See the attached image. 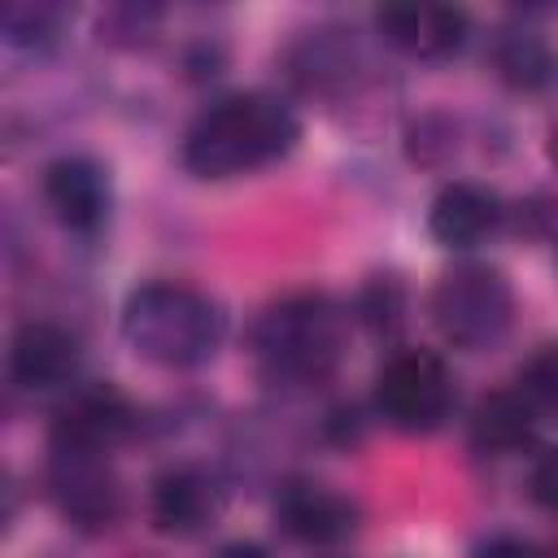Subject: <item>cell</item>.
<instances>
[{
  "instance_id": "obj_16",
  "label": "cell",
  "mask_w": 558,
  "mask_h": 558,
  "mask_svg": "<svg viewBox=\"0 0 558 558\" xmlns=\"http://www.w3.org/2000/svg\"><path fill=\"white\" fill-rule=\"evenodd\" d=\"M61 26H65L61 4L17 0V4H4V13H0V31L13 48H48V44H57Z\"/></svg>"
},
{
  "instance_id": "obj_17",
  "label": "cell",
  "mask_w": 558,
  "mask_h": 558,
  "mask_svg": "<svg viewBox=\"0 0 558 558\" xmlns=\"http://www.w3.org/2000/svg\"><path fill=\"white\" fill-rule=\"evenodd\" d=\"M519 392L536 414L558 418V344H541L523 371H519Z\"/></svg>"
},
{
  "instance_id": "obj_3",
  "label": "cell",
  "mask_w": 558,
  "mask_h": 558,
  "mask_svg": "<svg viewBox=\"0 0 558 558\" xmlns=\"http://www.w3.org/2000/svg\"><path fill=\"white\" fill-rule=\"evenodd\" d=\"M344 310L323 292H292L275 301L253 327V353L279 384H318L344 357Z\"/></svg>"
},
{
  "instance_id": "obj_10",
  "label": "cell",
  "mask_w": 558,
  "mask_h": 558,
  "mask_svg": "<svg viewBox=\"0 0 558 558\" xmlns=\"http://www.w3.org/2000/svg\"><path fill=\"white\" fill-rule=\"evenodd\" d=\"M375 26L397 52L418 61H440L462 48L471 22L453 4H384L375 13Z\"/></svg>"
},
{
  "instance_id": "obj_2",
  "label": "cell",
  "mask_w": 558,
  "mask_h": 558,
  "mask_svg": "<svg viewBox=\"0 0 558 558\" xmlns=\"http://www.w3.org/2000/svg\"><path fill=\"white\" fill-rule=\"evenodd\" d=\"M122 336L144 362L183 371V366H201L218 353V344L227 336V314L209 292H201L192 283L157 279L126 296Z\"/></svg>"
},
{
  "instance_id": "obj_5",
  "label": "cell",
  "mask_w": 558,
  "mask_h": 558,
  "mask_svg": "<svg viewBox=\"0 0 558 558\" xmlns=\"http://www.w3.org/2000/svg\"><path fill=\"white\" fill-rule=\"evenodd\" d=\"M375 410L388 427L427 436L453 414V375L432 349H397L375 375Z\"/></svg>"
},
{
  "instance_id": "obj_12",
  "label": "cell",
  "mask_w": 558,
  "mask_h": 558,
  "mask_svg": "<svg viewBox=\"0 0 558 558\" xmlns=\"http://www.w3.org/2000/svg\"><path fill=\"white\" fill-rule=\"evenodd\" d=\"M78 362H83L78 336L48 318L22 323L9 340V371L22 388H57V384L74 379Z\"/></svg>"
},
{
  "instance_id": "obj_8",
  "label": "cell",
  "mask_w": 558,
  "mask_h": 558,
  "mask_svg": "<svg viewBox=\"0 0 558 558\" xmlns=\"http://www.w3.org/2000/svg\"><path fill=\"white\" fill-rule=\"evenodd\" d=\"M44 201L61 227L92 235L105 227L109 205H113L109 174L92 157H57L44 166Z\"/></svg>"
},
{
  "instance_id": "obj_22",
  "label": "cell",
  "mask_w": 558,
  "mask_h": 558,
  "mask_svg": "<svg viewBox=\"0 0 558 558\" xmlns=\"http://www.w3.org/2000/svg\"><path fill=\"white\" fill-rule=\"evenodd\" d=\"M549 558H558V549H554V554H549Z\"/></svg>"
},
{
  "instance_id": "obj_4",
  "label": "cell",
  "mask_w": 558,
  "mask_h": 558,
  "mask_svg": "<svg viewBox=\"0 0 558 558\" xmlns=\"http://www.w3.org/2000/svg\"><path fill=\"white\" fill-rule=\"evenodd\" d=\"M514 318V292L497 266L462 262L432 288V323L453 349H493Z\"/></svg>"
},
{
  "instance_id": "obj_1",
  "label": "cell",
  "mask_w": 558,
  "mask_h": 558,
  "mask_svg": "<svg viewBox=\"0 0 558 558\" xmlns=\"http://www.w3.org/2000/svg\"><path fill=\"white\" fill-rule=\"evenodd\" d=\"M301 122L288 100L270 92H240L209 105L183 135V166L196 179H235L288 157Z\"/></svg>"
},
{
  "instance_id": "obj_13",
  "label": "cell",
  "mask_w": 558,
  "mask_h": 558,
  "mask_svg": "<svg viewBox=\"0 0 558 558\" xmlns=\"http://www.w3.org/2000/svg\"><path fill=\"white\" fill-rule=\"evenodd\" d=\"M501 222V201L480 183H445L427 209V227L445 248H471L488 240Z\"/></svg>"
},
{
  "instance_id": "obj_15",
  "label": "cell",
  "mask_w": 558,
  "mask_h": 558,
  "mask_svg": "<svg viewBox=\"0 0 558 558\" xmlns=\"http://www.w3.org/2000/svg\"><path fill=\"white\" fill-rule=\"evenodd\" d=\"M497 74L514 87V92H545L549 83H558V48L541 35V31H506L497 39Z\"/></svg>"
},
{
  "instance_id": "obj_6",
  "label": "cell",
  "mask_w": 558,
  "mask_h": 558,
  "mask_svg": "<svg viewBox=\"0 0 558 558\" xmlns=\"http://www.w3.org/2000/svg\"><path fill=\"white\" fill-rule=\"evenodd\" d=\"M48 497L57 501L61 519L74 523L78 532H109L122 519V488L105 453L52 449Z\"/></svg>"
},
{
  "instance_id": "obj_7",
  "label": "cell",
  "mask_w": 558,
  "mask_h": 558,
  "mask_svg": "<svg viewBox=\"0 0 558 558\" xmlns=\"http://www.w3.org/2000/svg\"><path fill=\"white\" fill-rule=\"evenodd\" d=\"M135 423V410L122 388L113 384H78L52 418V449H78V453H109Z\"/></svg>"
},
{
  "instance_id": "obj_20",
  "label": "cell",
  "mask_w": 558,
  "mask_h": 558,
  "mask_svg": "<svg viewBox=\"0 0 558 558\" xmlns=\"http://www.w3.org/2000/svg\"><path fill=\"white\" fill-rule=\"evenodd\" d=\"M475 558H545L536 545L519 541V536H493L488 545L475 549Z\"/></svg>"
},
{
  "instance_id": "obj_11",
  "label": "cell",
  "mask_w": 558,
  "mask_h": 558,
  "mask_svg": "<svg viewBox=\"0 0 558 558\" xmlns=\"http://www.w3.org/2000/svg\"><path fill=\"white\" fill-rule=\"evenodd\" d=\"M148 514L166 536H196L222 514V488L201 466H170L153 480Z\"/></svg>"
},
{
  "instance_id": "obj_21",
  "label": "cell",
  "mask_w": 558,
  "mask_h": 558,
  "mask_svg": "<svg viewBox=\"0 0 558 558\" xmlns=\"http://www.w3.org/2000/svg\"><path fill=\"white\" fill-rule=\"evenodd\" d=\"M214 558H270L262 545H253V541H231V545H222Z\"/></svg>"
},
{
  "instance_id": "obj_19",
  "label": "cell",
  "mask_w": 558,
  "mask_h": 558,
  "mask_svg": "<svg viewBox=\"0 0 558 558\" xmlns=\"http://www.w3.org/2000/svg\"><path fill=\"white\" fill-rule=\"evenodd\" d=\"M527 497H532L541 510L558 514V445L536 453V462H532V471H527Z\"/></svg>"
},
{
  "instance_id": "obj_14",
  "label": "cell",
  "mask_w": 558,
  "mask_h": 558,
  "mask_svg": "<svg viewBox=\"0 0 558 558\" xmlns=\"http://www.w3.org/2000/svg\"><path fill=\"white\" fill-rule=\"evenodd\" d=\"M536 432V410L523 401L519 388H497V392H484L471 410V423H466V436L475 445V453H488V458H506V453H519Z\"/></svg>"
},
{
  "instance_id": "obj_18",
  "label": "cell",
  "mask_w": 558,
  "mask_h": 558,
  "mask_svg": "<svg viewBox=\"0 0 558 558\" xmlns=\"http://www.w3.org/2000/svg\"><path fill=\"white\" fill-rule=\"evenodd\" d=\"M357 314H362L375 331H392V327L401 323V314H405V292H401V283H397L392 275H375V279L362 288V296H357Z\"/></svg>"
},
{
  "instance_id": "obj_9",
  "label": "cell",
  "mask_w": 558,
  "mask_h": 558,
  "mask_svg": "<svg viewBox=\"0 0 558 558\" xmlns=\"http://www.w3.org/2000/svg\"><path fill=\"white\" fill-rule=\"evenodd\" d=\"M275 519L301 545H340L357 527V506L327 484L292 480L275 497Z\"/></svg>"
}]
</instances>
